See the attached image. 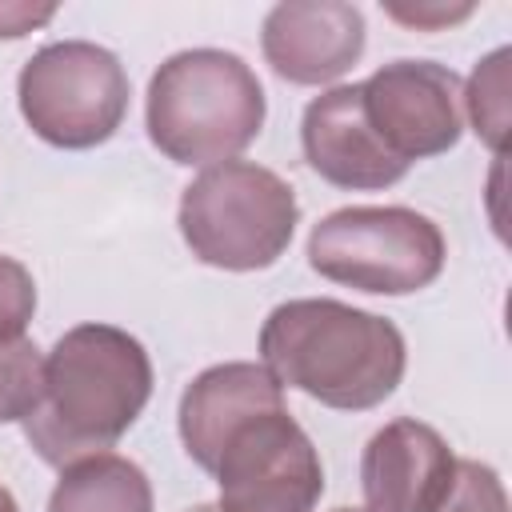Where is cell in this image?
Listing matches in <instances>:
<instances>
[{
  "label": "cell",
  "instance_id": "obj_1",
  "mask_svg": "<svg viewBox=\"0 0 512 512\" xmlns=\"http://www.w3.org/2000/svg\"><path fill=\"white\" fill-rule=\"evenodd\" d=\"M152 396L144 344L116 324L68 328L40 372V400L20 420L36 456L52 468L108 452Z\"/></svg>",
  "mask_w": 512,
  "mask_h": 512
},
{
  "label": "cell",
  "instance_id": "obj_2",
  "mask_svg": "<svg viewBox=\"0 0 512 512\" xmlns=\"http://www.w3.org/2000/svg\"><path fill=\"white\" fill-rule=\"evenodd\" d=\"M260 364L280 388L288 384L324 408L368 412L404 380L408 348L388 316L328 296H304L268 312Z\"/></svg>",
  "mask_w": 512,
  "mask_h": 512
},
{
  "label": "cell",
  "instance_id": "obj_3",
  "mask_svg": "<svg viewBox=\"0 0 512 512\" xmlns=\"http://www.w3.org/2000/svg\"><path fill=\"white\" fill-rule=\"evenodd\" d=\"M264 84L244 56L224 48H184L168 56L144 100L148 140L172 164H224L264 128Z\"/></svg>",
  "mask_w": 512,
  "mask_h": 512
},
{
  "label": "cell",
  "instance_id": "obj_4",
  "mask_svg": "<svg viewBox=\"0 0 512 512\" xmlns=\"http://www.w3.org/2000/svg\"><path fill=\"white\" fill-rule=\"evenodd\" d=\"M300 204L284 176L252 160L204 168L180 192V236L200 264L224 272L272 268L296 232Z\"/></svg>",
  "mask_w": 512,
  "mask_h": 512
},
{
  "label": "cell",
  "instance_id": "obj_5",
  "mask_svg": "<svg viewBox=\"0 0 512 512\" xmlns=\"http://www.w3.org/2000/svg\"><path fill=\"white\" fill-rule=\"evenodd\" d=\"M444 232L404 204H352L328 212L308 232V264L332 284L408 296L444 272Z\"/></svg>",
  "mask_w": 512,
  "mask_h": 512
},
{
  "label": "cell",
  "instance_id": "obj_6",
  "mask_svg": "<svg viewBox=\"0 0 512 512\" xmlns=\"http://www.w3.org/2000/svg\"><path fill=\"white\" fill-rule=\"evenodd\" d=\"M128 72L92 40H56L32 52L16 76L24 124L52 148H96L128 116Z\"/></svg>",
  "mask_w": 512,
  "mask_h": 512
},
{
  "label": "cell",
  "instance_id": "obj_7",
  "mask_svg": "<svg viewBox=\"0 0 512 512\" xmlns=\"http://www.w3.org/2000/svg\"><path fill=\"white\" fill-rule=\"evenodd\" d=\"M220 512H316L324 464L288 408H268L236 424L212 464Z\"/></svg>",
  "mask_w": 512,
  "mask_h": 512
},
{
  "label": "cell",
  "instance_id": "obj_8",
  "mask_svg": "<svg viewBox=\"0 0 512 512\" xmlns=\"http://www.w3.org/2000/svg\"><path fill=\"white\" fill-rule=\"evenodd\" d=\"M360 100L380 144L408 168L456 148L464 132L460 76L436 60H392L376 68L360 84Z\"/></svg>",
  "mask_w": 512,
  "mask_h": 512
},
{
  "label": "cell",
  "instance_id": "obj_9",
  "mask_svg": "<svg viewBox=\"0 0 512 512\" xmlns=\"http://www.w3.org/2000/svg\"><path fill=\"white\" fill-rule=\"evenodd\" d=\"M260 48L288 84H332L364 56V12L344 0H284L264 16Z\"/></svg>",
  "mask_w": 512,
  "mask_h": 512
},
{
  "label": "cell",
  "instance_id": "obj_10",
  "mask_svg": "<svg viewBox=\"0 0 512 512\" xmlns=\"http://www.w3.org/2000/svg\"><path fill=\"white\" fill-rule=\"evenodd\" d=\"M456 456L424 420H392L364 444V512H436L452 488Z\"/></svg>",
  "mask_w": 512,
  "mask_h": 512
},
{
  "label": "cell",
  "instance_id": "obj_11",
  "mask_svg": "<svg viewBox=\"0 0 512 512\" xmlns=\"http://www.w3.org/2000/svg\"><path fill=\"white\" fill-rule=\"evenodd\" d=\"M300 144L308 168L348 192H380L408 176V164L396 160L372 132L360 84H336L312 96L300 120Z\"/></svg>",
  "mask_w": 512,
  "mask_h": 512
},
{
  "label": "cell",
  "instance_id": "obj_12",
  "mask_svg": "<svg viewBox=\"0 0 512 512\" xmlns=\"http://www.w3.org/2000/svg\"><path fill=\"white\" fill-rule=\"evenodd\" d=\"M268 408H284V388L276 384V376L264 364L228 360V364L204 368L184 388L180 412H176V428H180L184 452L204 472H212L224 436L236 424H244L248 416L268 412Z\"/></svg>",
  "mask_w": 512,
  "mask_h": 512
},
{
  "label": "cell",
  "instance_id": "obj_13",
  "mask_svg": "<svg viewBox=\"0 0 512 512\" xmlns=\"http://www.w3.org/2000/svg\"><path fill=\"white\" fill-rule=\"evenodd\" d=\"M48 512H152V484L136 460L96 452L60 468Z\"/></svg>",
  "mask_w": 512,
  "mask_h": 512
},
{
  "label": "cell",
  "instance_id": "obj_14",
  "mask_svg": "<svg viewBox=\"0 0 512 512\" xmlns=\"http://www.w3.org/2000/svg\"><path fill=\"white\" fill-rule=\"evenodd\" d=\"M508 60H512L508 48L488 52L476 64V72H472V80L464 88L468 120H472L476 136L496 156H504V144H508Z\"/></svg>",
  "mask_w": 512,
  "mask_h": 512
},
{
  "label": "cell",
  "instance_id": "obj_15",
  "mask_svg": "<svg viewBox=\"0 0 512 512\" xmlns=\"http://www.w3.org/2000/svg\"><path fill=\"white\" fill-rule=\"evenodd\" d=\"M40 372H44V356L28 336L0 348V424L24 420L36 408Z\"/></svg>",
  "mask_w": 512,
  "mask_h": 512
},
{
  "label": "cell",
  "instance_id": "obj_16",
  "mask_svg": "<svg viewBox=\"0 0 512 512\" xmlns=\"http://www.w3.org/2000/svg\"><path fill=\"white\" fill-rule=\"evenodd\" d=\"M436 512H508V492L500 472L480 460H456L452 488Z\"/></svg>",
  "mask_w": 512,
  "mask_h": 512
},
{
  "label": "cell",
  "instance_id": "obj_17",
  "mask_svg": "<svg viewBox=\"0 0 512 512\" xmlns=\"http://www.w3.org/2000/svg\"><path fill=\"white\" fill-rule=\"evenodd\" d=\"M32 312H36L32 272L20 260L0 256V348L24 340V332L32 324Z\"/></svg>",
  "mask_w": 512,
  "mask_h": 512
},
{
  "label": "cell",
  "instance_id": "obj_18",
  "mask_svg": "<svg viewBox=\"0 0 512 512\" xmlns=\"http://www.w3.org/2000/svg\"><path fill=\"white\" fill-rule=\"evenodd\" d=\"M472 12V4H388V16L400 20V24H412V28H444V24H456Z\"/></svg>",
  "mask_w": 512,
  "mask_h": 512
},
{
  "label": "cell",
  "instance_id": "obj_19",
  "mask_svg": "<svg viewBox=\"0 0 512 512\" xmlns=\"http://www.w3.org/2000/svg\"><path fill=\"white\" fill-rule=\"evenodd\" d=\"M56 16V4H0V36L16 40Z\"/></svg>",
  "mask_w": 512,
  "mask_h": 512
},
{
  "label": "cell",
  "instance_id": "obj_20",
  "mask_svg": "<svg viewBox=\"0 0 512 512\" xmlns=\"http://www.w3.org/2000/svg\"><path fill=\"white\" fill-rule=\"evenodd\" d=\"M0 512H20V504H16V496H12V492H8L4 484H0Z\"/></svg>",
  "mask_w": 512,
  "mask_h": 512
},
{
  "label": "cell",
  "instance_id": "obj_21",
  "mask_svg": "<svg viewBox=\"0 0 512 512\" xmlns=\"http://www.w3.org/2000/svg\"><path fill=\"white\" fill-rule=\"evenodd\" d=\"M188 512H220V504H196V508H188Z\"/></svg>",
  "mask_w": 512,
  "mask_h": 512
},
{
  "label": "cell",
  "instance_id": "obj_22",
  "mask_svg": "<svg viewBox=\"0 0 512 512\" xmlns=\"http://www.w3.org/2000/svg\"><path fill=\"white\" fill-rule=\"evenodd\" d=\"M332 512H364V508H332Z\"/></svg>",
  "mask_w": 512,
  "mask_h": 512
}]
</instances>
